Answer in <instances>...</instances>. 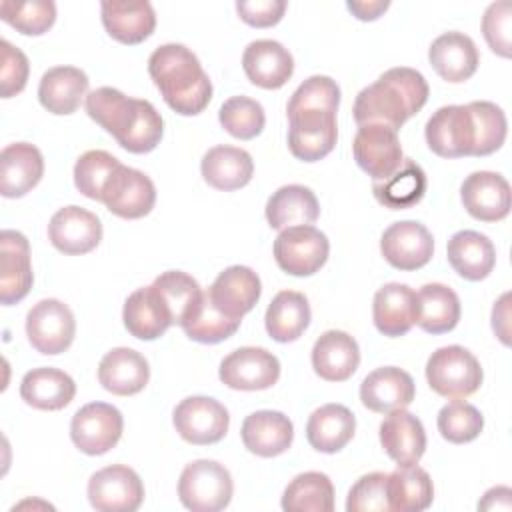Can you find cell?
I'll return each instance as SVG.
<instances>
[{"instance_id":"1","label":"cell","mask_w":512,"mask_h":512,"mask_svg":"<svg viewBox=\"0 0 512 512\" xmlns=\"http://www.w3.org/2000/svg\"><path fill=\"white\" fill-rule=\"evenodd\" d=\"M86 112L132 154H146L162 140L164 122L160 112L148 100L128 98L116 88L92 90L86 96Z\"/></svg>"},{"instance_id":"2","label":"cell","mask_w":512,"mask_h":512,"mask_svg":"<svg viewBox=\"0 0 512 512\" xmlns=\"http://www.w3.org/2000/svg\"><path fill=\"white\" fill-rule=\"evenodd\" d=\"M426 100L424 76L414 68L396 66L358 92L352 112L358 126L382 124L398 132L408 118L422 110Z\"/></svg>"},{"instance_id":"3","label":"cell","mask_w":512,"mask_h":512,"mask_svg":"<svg viewBox=\"0 0 512 512\" xmlns=\"http://www.w3.org/2000/svg\"><path fill=\"white\" fill-rule=\"evenodd\" d=\"M148 74L164 102L182 116L200 114L210 98L212 84L196 54L182 44H162L148 58Z\"/></svg>"},{"instance_id":"4","label":"cell","mask_w":512,"mask_h":512,"mask_svg":"<svg viewBox=\"0 0 512 512\" xmlns=\"http://www.w3.org/2000/svg\"><path fill=\"white\" fill-rule=\"evenodd\" d=\"M482 366L464 346H442L426 362V380L430 388L448 400H464L482 384Z\"/></svg>"},{"instance_id":"5","label":"cell","mask_w":512,"mask_h":512,"mask_svg":"<svg viewBox=\"0 0 512 512\" xmlns=\"http://www.w3.org/2000/svg\"><path fill=\"white\" fill-rule=\"evenodd\" d=\"M232 476L216 460H194L178 480V498L192 512H218L232 500Z\"/></svg>"},{"instance_id":"6","label":"cell","mask_w":512,"mask_h":512,"mask_svg":"<svg viewBox=\"0 0 512 512\" xmlns=\"http://www.w3.org/2000/svg\"><path fill=\"white\" fill-rule=\"evenodd\" d=\"M328 252L326 234L312 224L284 228L274 240L276 264L292 276H312L326 264Z\"/></svg>"},{"instance_id":"7","label":"cell","mask_w":512,"mask_h":512,"mask_svg":"<svg viewBox=\"0 0 512 512\" xmlns=\"http://www.w3.org/2000/svg\"><path fill=\"white\" fill-rule=\"evenodd\" d=\"M76 334L72 310L56 300L44 298L36 302L26 316V336L32 348L40 354H60L70 348Z\"/></svg>"},{"instance_id":"8","label":"cell","mask_w":512,"mask_h":512,"mask_svg":"<svg viewBox=\"0 0 512 512\" xmlns=\"http://www.w3.org/2000/svg\"><path fill=\"white\" fill-rule=\"evenodd\" d=\"M122 428L124 418L116 406L106 402H90L72 416L70 438L80 452L100 456L118 444Z\"/></svg>"},{"instance_id":"9","label":"cell","mask_w":512,"mask_h":512,"mask_svg":"<svg viewBox=\"0 0 512 512\" xmlns=\"http://www.w3.org/2000/svg\"><path fill=\"white\" fill-rule=\"evenodd\" d=\"M172 422L180 438L196 446H208L226 436L230 416L224 404L210 396H188L174 408Z\"/></svg>"},{"instance_id":"10","label":"cell","mask_w":512,"mask_h":512,"mask_svg":"<svg viewBox=\"0 0 512 512\" xmlns=\"http://www.w3.org/2000/svg\"><path fill=\"white\" fill-rule=\"evenodd\" d=\"M88 500L98 512H134L144 500V484L136 470L112 464L90 476Z\"/></svg>"},{"instance_id":"11","label":"cell","mask_w":512,"mask_h":512,"mask_svg":"<svg viewBox=\"0 0 512 512\" xmlns=\"http://www.w3.org/2000/svg\"><path fill=\"white\" fill-rule=\"evenodd\" d=\"M102 202L112 214L136 220L150 214L154 208L156 188L144 172L120 164L104 184Z\"/></svg>"},{"instance_id":"12","label":"cell","mask_w":512,"mask_h":512,"mask_svg":"<svg viewBox=\"0 0 512 512\" xmlns=\"http://www.w3.org/2000/svg\"><path fill=\"white\" fill-rule=\"evenodd\" d=\"M218 376L232 390H266L278 382L280 362L266 348L244 346L220 362Z\"/></svg>"},{"instance_id":"13","label":"cell","mask_w":512,"mask_h":512,"mask_svg":"<svg viewBox=\"0 0 512 512\" xmlns=\"http://www.w3.org/2000/svg\"><path fill=\"white\" fill-rule=\"evenodd\" d=\"M288 148L302 162H316L328 156L338 140L336 112L304 110L288 116Z\"/></svg>"},{"instance_id":"14","label":"cell","mask_w":512,"mask_h":512,"mask_svg":"<svg viewBox=\"0 0 512 512\" xmlns=\"http://www.w3.org/2000/svg\"><path fill=\"white\" fill-rule=\"evenodd\" d=\"M356 164L374 180H384L396 172L404 160L398 132L382 124L360 126L352 140Z\"/></svg>"},{"instance_id":"15","label":"cell","mask_w":512,"mask_h":512,"mask_svg":"<svg viewBox=\"0 0 512 512\" xmlns=\"http://www.w3.org/2000/svg\"><path fill=\"white\" fill-rule=\"evenodd\" d=\"M384 260L398 270H418L426 266L434 254V238L428 228L416 220L390 224L380 238Z\"/></svg>"},{"instance_id":"16","label":"cell","mask_w":512,"mask_h":512,"mask_svg":"<svg viewBox=\"0 0 512 512\" xmlns=\"http://www.w3.org/2000/svg\"><path fill=\"white\" fill-rule=\"evenodd\" d=\"M428 148L442 158L472 156V120L468 106L450 104L438 108L426 122Z\"/></svg>"},{"instance_id":"17","label":"cell","mask_w":512,"mask_h":512,"mask_svg":"<svg viewBox=\"0 0 512 512\" xmlns=\"http://www.w3.org/2000/svg\"><path fill=\"white\" fill-rule=\"evenodd\" d=\"M460 198L466 212L482 222H498L510 212V184L498 172L480 170L466 176Z\"/></svg>"},{"instance_id":"18","label":"cell","mask_w":512,"mask_h":512,"mask_svg":"<svg viewBox=\"0 0 512 512\" xmlns=\"http://www.w3.org/2000/svg\"><path fill=\"white\" fill-rule=\"evenodd\" d=\"M48 240L64 254H86L100 244L102 224L98 216L86 208L64 206L50 218Z\"/></svg>"},{"instance_id":"19","label":"cell","mask_w":512,"mask_h":512,"mask_svg":"<svg viewBox=\"0 0 512 512\" xmlns=\"http://www.w3.org/2000/svg\"><path fill=\"white\" fill-rule=\"evenodd\" d=\"M30 244L22 232L2 230L0 234V300L10 306L20 302L32 288Z\"/></svg>"},{"instance_id":"20","label":"cell","mask_w":512,"mask_h":512,"mask_svg":"<svg viewBox=\"0 0 512 512\" xmlns=\"http://www.w3.org/2000/svg\"><path fill=\"white\" fill-rule=\"evenodd\" d=\"M208 294L222 314L242 320V316L256 306L262 294V284L252 268L236 264L228 266L216 276L208 288Z\"/></svg>"},{"instance_id":"21","label":"cell","mask_w":512,"mask_h":512,"mask_svg":"<svg viewBox=\"0 0 512 512\" xmlns=\"http://www.w3.org/2000/svg\"><path fill=\"white\" fill-rule=\"evenodd\" d=\"M416 396L412 376L396 366H382L372 370L360 384L362 404L378 414H388L412 404Z\"/></svg>"},{"instance_id":"22","label":"cell","mask_w":512,"mask_h":512,"mask_svg":"<svg viewBox=\"0 0 512 512\" xmlns=\"http://www.w3.org/2000/svg\"><path fill=\"white\" fill-rule=\"evenodd\" d=\"M242 68L252 84L276 90L290 80L294 58L288 48L276 40H254L242 54Z\"/></svg>"},{"instance_id":"23","label":"cell","mask_w":512,"mask_h":512,"mask_svg":"<svg viewBox=\"0 0 512 512\" xmlns=\"http://www.w3.org/2000/svg\"><path fill=\"white\" fill-rule=\"evenodd\" d=\"M240 436L248 452L262 458H272L290 448L294 440V426L282 412L258 410L244 418Z\"/></svg>"},{"instance_id":"24","label":"cell","mask_w":512,"mask_h":512,"mask_svg":"<svg viewBox=\"0 0 512 512\" xmlns=\"http://www.w3.org/2000/svg\"><path fill=\"white\" fill-rule=\"evenodd\" d=\"M380 444L398 464H418L426 450V432L422 422L404 408L392 410L380 424Z\"/></svg>"},{"instance_id":"25","label":"cell","mask_w":512,"mask_h":512,"mask_svg":"<svg viewBox=\"0 0 512 512\" xmlns=\"http://www.w3.org/2000/svg\"><path fill=\"white\" fill-rule=\"evenodd\" d=\"M428 60L442 80L458 84L476 72L480 56L470 36L458 30H450L440 34L430 44Z\"/></svg>"},{"instance_id":"26","label":"cell","mask_w":512,"mask_h":512,"mask_svg":"<svg viewBox=\"0 0 512 512\" xmlns=\"http://www.w3.org/2000/svg\"><path fill=\"white\" fill-rule=\"evenodd\" d=\"M418 316V300L416 292L400 282L384 284L374 294L372 304V318L378 332L384 336L396 338L410 332V328L416 324Z\"/></svg>"},{"instance_id":"27","label":"cell","mask_w":512,"mask_h":512,"mask_svg":"<svg viewBox=\"0 0 512 512\" xmlns=\"http://www.w3.org/2000/svg\"><path fill=\"white\" fill-rule=\"evenodd\" d=\"M44 174L42 152L28 142L8 144L0 154V192L4 198L28 194Z\"/></svg>"},{"instance_id":"28","label":"cell","mask_w":512,"mask_h":512,"mask_svg":"<svg viewBox=\"0 0 512 512\" xmlns=\"http://www.w3.org/2000/svg\"><path fill=\"white\" fill-rule=\"evenodd\" d=\"M122 320L126 330L138 340H156L174 324L166 302L152 284L134 290L126 298Z\"/></svg>"},{"instance_id":"29","label":"cell","mask_w":512,"mask_h":512,"mask_svg":"<svg viewBox=\"0 0 512 512\" xmlns=\"http://www.w3.org/2000/svg\"><path fill=\"white\" fill-rule=\"evenodd\" d=\"M360 364L358 342L342 330L324 332L312 348V368L326 382L348 380Z\"/></svg>"},{"instance_id":"30","label":"cell","mask_w":512,"mask_h":512,"mask_svg":"<svg viewBox=\"0 0 512 512\" xmlns=\"http://www.w3.org/2000/svg\"><path fill=\"white\" fill-rule=\"evenodd\" d=\"M98 380L104 390L116 396H132L148 384L150 368L140 352L120 346L102 356L98 364Z\"/></svg>"},{"instance_id":"31","label":"cell","mask_w":512,"mask_h":512,"mask_svg":"<svg viewBox=\"0 0 512 512\" xmlns=\"http://www.w3.org/2000/svg\"><path fill=\"white\" fill-rule=\"evenodd\" d=\"M446 254L454 272L470 282L484 280L496 264V250L492 240L476 230H460L452 234L446 246Z\"/></svg>"},{"instance_id":"32","label":"cell","mask_w":512,"mask_h":512,"mask_svg":"<svg viewBox=\"0 0 512 512\" xmlns=\"http://www.w3.org/2000/svg\"><path fill=\"white\" fill-rule=\"evenodd\" d=\"M86 92L88 76L76 66H54L42 74L38 84L40 104L58 116L76 112Z\"/></svg>"},{"instance_id":"33","label":"cell","mask_w":512,"mask_h":512,"mask_svg":"<svg viewBox=\"0 0 512 512\" xmlns=\"http://www.w3.org/2000/svg\"><path fill=\"white\" fill-rule=\"evenodd\" d=\"M76 394V384L70 374L58 368H32L20 382L22 400L38 410H62Z\"/></svg>"},{"instance_id":"34","label":"cell","mask_w":512,"mask_h":512,"mask_svg":"<svg viewBox=\"0 0 512 512\" xmlns=\"http://www.w3.org/2000/svg\"><path fill=\"white\" fill-rule=\"evenodd\" d=\"M202 178L216 190H238L252 180L254 162L252 156L236 146H214L200 162Z\"/></svg>"},{"instance_id":"35","label":"cell","mask_w":512,"mask_h":512,"mask_svg":"<svg viewBox=\"0 0 512 512\" xmlns=\"http://www.w3.org/2000/svg\"><path fill=\"white\" fill-rule=\"evenodd\" d=\"M356 418L344 404H324L316 408L306 424L308 444L324 454L340 452L354 436Z\"/></svg>"},{"instance_id":"36","label":"cell","mask_w":512,"mask_h":512,"mask_svg":"<svg viewBox=\"0 0 512 512\" xmlns=\"http://www.w3.org/2000/svg\"><path fill=\"white\" fill-rule=\"evenodd\" d=\"M102 24L122 44H140L156 28V14L150 2H102Z\"/></svg>"},{"instance_id":"37","label":"cell","mask_w":512,"mask_h":512,"mask_svg":"<svg viewBox=\"0 0 512 512\" xmlns=\"http://www.w3.org/2000/svg\"><path fill=\"white\" fill-rule=\"evenodd\" d=\"M320 216V206L314 192L302 184L278 188L266 202V220L274 230L290 226L314 224Z\"/></svg>"},{"instance_id":"38","label":"cell","mask_w":512,"mask_h":512,"mask_svg":"<svg viewBox=\"0 0 512 512\" xmlns=\"http://www.w3.org/2000/svg\"><path fill=\"white\" fill-rule=\"evenodd\" d=\"M426 188L428 180L422 166L410 158H404L400 168L388 178L374 180L372 184L374 198L390 210H406L416 206L424 198Z\"/></svg>"},{"instance_id":"39","label":"cell","mask_w":512,"mask_h":512,"mask_svg":"<svg viewBox=\"0 0 512 512\" xmlns=\"http://www.w3.org/2000/svg\"><path fill=\"white\" fill-rule=\"evenodd\" d=\"M418 316L416 324L428 334H444L456 328L460 320V298L458 294L438 282L424 284L416 292Z\"/></svg>"},{"instance_id":"40","label":"cell","mask_w":512,"mask_h":512,"mask_svg":"<svg viewBox=\"0 0 512 512\" xmlns=\"http://www.w3.org/2000/svg\"><path fill=\"white\" fill-rule=\"evenodd\" d=\"M310 304L304 294L296 290L278 292L266 310V330L276 342L298 340L310 324Z\"/></svg>"},{"instance_id":"41","label":"cell","mask_w":512,"mask_h":512,"mask_svg":"<svg viewBox=\"0 0 512 512\" xmlns=\"http://www.w3.org/2000/svg\"><path fill=\"white\" fill-rule=\"evenodd\" d=\"M388 504L396 512H420L434 500V486L430 474L418 464L398 466L386 480Z\"/></svg>"},{"instance_id":"42","label":"cell","mask_w":512,"mask_h":512,"mask_svg":"<svg viewBox=\"0 0 512 512\" xmlns=\"http://www.w3.org/2000/svg\"><path fill=\"white\" fill-rule=\"evenodd\" d=\"M286 512H332L334 486L322 472H302L290 480L282 494Z\"/></svg>"},{"instance_id":"43","label":"cell","mask_w":512,"mask_h":512,"mask_svg":"<svg viewBox=\"0 0 512 512\" xmlns=\"http://www.w3.org/2000/svg\"><path fill=\"white\" fill-rule=\"evenodd\" d=\"M240 322L242 320H234V318L222 314L214 306L208 290H204L202 300L198 302L194 312L182 322V330L194 342L218 344V342L230 338L240 328Z\"/></svg>"},{"instance_id":"44","label":"cell","mask_w":512,"mask_h":512,"mask_svg":"<svg viewBox=\"0 0 512 512\" xmlns=\"http://www.w3.org/2000/svg\"><path fill=\"white\" fill-rule=\"evenodd\" d=\"M152 286L158 290L162 300L166 302L172 322L182 326V322L194 312L198 302L202 300L204 290L200 284L182 270H168L154 278Z\"/></svg>"},{"instance_id":"45","label":"cell","mask_w":512,"mask_h":512,"mask_svg":"<svg viewBox=\"0 0 512 512\" xmlns=\"http://www.w3.org/2000/svg\"><path fill=\"white\" fill-rule=\"evenodd\" d=\"M468 106L470 120H472V134H474V144H472V156H488L496 152L508 132L506 116L500 106L488 100H474Z\"/></svg>"},{"instance_id":"46","label":"cell","mask_w":512,"mask_h":512,"mask_svg":"<svg viewBox=\"0 0 512 512\" xmlns=\"http://www.w3.org/2000/svg\"><path fill=\"white\" fill-rule=\"evenodd\" d=\"M218 120L222 128L238 140L256 138L266 124L262 104L248 96L228 98L218 110Z\"/></svg>"},{"instance_id":"47","label":"cell","mask_w":512,"mask_h":512,"mask_svg":"<svg viewBox=\"0 0 512 512\" xmlns=\"http://www.w3.org/2000/svg\"><path fill=\"white\" fill-rule=\"evenodd\" d=\"M436 424L444 440L452 444H466L480 436L484 428V416L476 406L462 400H454L440 408Z\"/></svg>"},{"instance_id":"48","label":"cell","mask_w":512,"mask_h":512,"mask_svg":"<svg viewBox=\"0 0 512 512\" xmlns=\"http://www.w3.org/2000/svg\"><path fill=\"white\" fill-rule=\"evenodd\" d=\"M2 20L26 36H40L52 28L56 20V4L52 0H32V2H0Z\"/></svg>"},{"instance_id":"49","label":"cell","mask_w":512,"mask_h":512,"mask_svg":"<svg viewBox=\"0 0 512 512\" xmlns=\"http://www.w3.org/2000/svg\"><path fill=\"white\" fill-rule=\"evenodd\" d=\"M120 166V160L106 150H88L74 164V184L80 194L102 202V190L108 176Z\"/></svg>"},{"instance_id":"50","label":"cell","mask_w":512,"mask_h":512,"mask_svg":"<svg viewBox=\"0 0 512 512\" xmlns=\"http://www.w3.org/2000/svg\"><path fill=\"white\" fill-rule=\"evenodd\" d=\"M340 106V88L330 76H310L304 80L292 94L286 106V114H296L304 110H324L338 112Z\"/></svg>"},{"instance_id":"51","label":"cell","mask_w":512,"mask_h":512,"mask_svg":"<svg viewBox=\"0 0 512 512\" xmlns=\"http://www.w3.org/2000/svg\"><path fill=\"white\" fill-rule=\"evenodd\" d=\"M388 474L370 472L356 480L346 498L348 512H388V492H386Z\"/></svg>"},{"instance_id":"52","label":"cell","mask_w":512,"mask_h":512,"mask_svg":"<svg viewBox=\"0 0 512 512\" xmlns=\"http://www.w3.org/2000/svg\"><path fill=\"white\" fill-rule=\"evenodd\" d=\"M510 28H512V6L508 0L492 2L482 16V34L494 54L510 56Z\"/></svg>"},{"instance_id":"53","label":"cell","mask_w":512,"mask_h":512,"mask_svg":"<svg viewBox=\"0 0 512 512\" xmlns=\"http://www.w3.org/2000/svg\"><path fill=\"white\" fill-rule=\"evenodd\" d=\"M0 62V92L2 98H12L24 90L30 64L26 54L8 40H0Z\"/></svg>"},{"instance_id":"54","label":"cell","mask_w":512,"mask_h":512,"mask_svg":"<svg viewBox=\"0 0 512 512\" xmlns=\"http://www.w3.org/2000/svg\"><path fill=\"white\" fill-rule=\"evenodd\" d=\"M236 12L246 24L254 28H268L282 20L286 12V2L284 0H238Z\"/></svg>"},{"instance_id":"55","label":"cell","mask_w":512,"mask_h":512,"mask_svg":"<svg viewBox=\"0 0 512 512\" xmlns=\"http://www.w3.org/2000/svg\"><path fill=\"white\" fill-rule=\"evenodd\" d=\"M348 10L358 18V20H376L382 12L388 10L390 2L388 0H368V2H356V0H350L346 2Z\"/></svg>"},{"instance_id":"56","label":"cell","mask_w":512,"mask_h":512,"mask_svg":"<svg viewBox=\"0 0 512 512\" xmlns=\"http://www.w3.org/2000/svg\"><path fill=\"white\" fill-rule=\"evenodd\" d=\"M510 496H512V492H510V488H506V486H496V488H490L486 494H484V498L478 502V508L480 510H498V508H502V510H510Z\"/></svg>"}]
</instances>
